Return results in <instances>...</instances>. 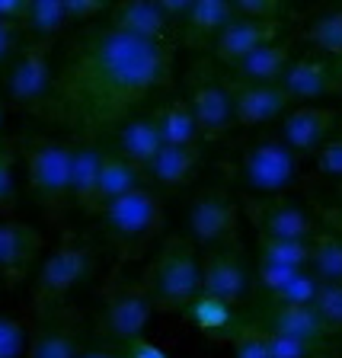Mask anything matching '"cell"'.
<instances>
[{"label":"cell","instance_id":"cell-13","mask_svg":"<svg viewBox=\"0 0 342 358\" xmlns=\"http://www.w3.org/2000/svg\"><path fill=\"white\" fill-rule=\"evenodd\" d=\"M71 144V205L83 215H99V166H103L106 148L93 134H77Z\"/></svg>","mask_w":342,"mask_h":358},{"label":"cell","instance_id":"cell-4","mask_svg":"<svg viewBox=\"0 0 342 358\" xmlns=\"http://www.w3.org/2000/svg\"><path fill=\"white\" fill-rule=\"evenodd\" d=\"M26 182L48 221H61L71 208V144L58 138H29L22 144Z\"/></svg>","mask_w":342,"mask_h":358},{"label":"cell","instance_id":"cell-32","mask_svg":"<svg viewBox=\"0 0 342 358\" xmlns=\"http://www.w3.org/2000/svg\"><path fill=\"white\" fill-rule=\"evenodd\" d=\"M307 256H311V243L259 237V262H272V266L282 268H307Z\"/></svg>","mask_w":342,"mask_h":358},{"label":"cell","instance_id":"cell-43","mask_svg":"<svg viewBox=\"0 0 342 358\" xmlns=\"http://www.w3.org/2000/svg\"><path fill=\"white\" fill-rule=\"evenodd\" d=\"M122 352V358H166V352L160 349V345H154V343H148V339H134V343H128L125 349H119Z\"/></svg>","mask_w":342,"mask_h":358},{"label":"cell","instance_id":"cell-34","mask_svg":"<svg viewBox=\"0 0 342 358\" xmlns=\"http://www.w3.org/2000/svg\"><path fill=\"white\" fill-rule=\"evenodd\" d=\"M16 208V148L0 138V215Z\"/></svg>","mask_w":342,"mask_h":358},{"label":"cell","instance_id":"cell-2","mask_svg":"<svg viewBox=\"0 0 342 358\" xmlns=\"http://www.w3.org/2000/svg\"><path fill=\"white\" fill-rule=\"evenodd\" d=\"M103 231L109 237V243L115 246L122 262L141 259L150 250V243L157 240V234L164 231V201L160 192L150 186H138L128 195L109 201L99 211Z\"/></svg>","mask_w":342,"mask_h":358},{"label":"cell","instance_id":"cell-18","mask_svg":"<svg viewBox=\"0 0 342 358\" xmlns=\"http://www.w3.org/2000/svg\"><path fill=\"white\" fill-rule=\"evenodd\" d=\"M336 125L333 106H294L282 115V138L294 154L320 150L329 141V131Z\"/></svg>","mask_w":342,"mask_h":358},{"label":"cell","instance_id":"cell-45","mask_svg":"<svg viewBox=\"0 0 342 358\" xmlns=\"http://www.w3.org/2000/svg\"><path fill=\"white\" fill-rule=\"evenodd\" d=\"M327 67H329V93H333V90L342 93V55L333 61H327Z\"/></svg>","mask_w":342,"mask_h":358},{"label":"cell","instance_id":"cell-47","mask_svg":"<svg viewBox=\"0 0 342 358\" xmlns=\"http://www.w3.org/2000/svg\"><path fill=\"white\" fill-rule=\"evenodd\" d=\"M323 217H327V224L336 231V237H342V208H327Z\"/></svg>","mask_w":342,"mask_h":358},{"label":"cell","instance_id":"cell-16","mask_svg":"<svg viewBox=\"0 0 342 358\" xmlns=\"http://www.w3.org/2000/svg\"><path fill=\"white\" fill-rule=\"evenodd\" d=\"M231 87V103H234V122L246 128L269 125V122L282 119L288 112V99L278 90V83H227Z\"/></svg>","mask_w":342,"mask_h":358},{"label":"cell","instance_id":"cell-46","mask_svg":"<svg viewBox=\"0 0 342 358\" xmlns=\"http://www.w3.org/2000/svg\"><path fill=\"white\" fill-rule=\"evenodd\" d=\"M77 358H122V352L112 345H93V349H83Z\"/></svg>","mask_w":342,"mask_h":358},{"label":"cell","instance_id":"cell-29","mask_svg":"<svg viewBox=\"0 0 342 358\" xmlns=\"http://www.w3.org/2000/svg\"><path fill=\"white\" fill-rule=\"evenodd\" d=\"M186 313L201 333L221 336V339H231V336L243 327V323H237V310H234L231 304L215 301V298H205V294H199V298L186 307Z\"/></svg>","mask_w":342,"mask_h":358},{"label":"cell","instance_id":"cell-6","mask_svg":"<svg viewBox=\"0 0 342 358\" xmlns=\"http://www.w3.org/2000/svg\"><path fill=\"white\" fill-rule=\"evenodd\" d=\"M93 262H97V250L87 240L64 234L61 243L48 253V259L38 268L36 285H32V313L42 317V313L64 304L67 294L93 272Z\"/></svg>","mask_w":342,"mask_h":358},{"label":"cell","instance_id":"cell-25","mask_svg":"<svg viewBox=\"0 0 342 358\" xmlns=\"http://www.w3.org/2000/svg\"><path fill=\"white\" fill-rule=\"evenodd\" d=\"M234 20L231 0H192L183 16V26H186V36L192 42H215V36Z\"/></svg>","mask_w":342,"mask_h":358},{"label":"cell","instance_id":"cell-14","mask_svg":"<svg viewBox=\"0 0 342 358\" xmlns=\"http://www.w3.org/2000/svg\"><path fill=\"white\" fill-rule=\"evenodd\" d=\"M250 217L259 227L262 240H291L311 243L317 237V221L291 201H250Z\"/></svg>","mask_w":342,"mask_h":358},{"label":"cell","instance_id":"cell-36","mask_svg":"<svg viewBox=\"0 0 342 358\" xmlns=\"http://www.w3.org/2000/svg\"><path fill=\"white\" fill-rule=\"evenodd\" d=\"M317 288H320V282L307 272V268H301L298 275L291 278L288 285H285L282 291H278L276 298L269 301H282V304H313V294H317Z\"/></svg>","mask_w":342,"mask_h":358},{"label":"cell","instance_id":"cell-44","mask_svg":"<svg viewBox=\"0 0 342 358\" xmlns=\"http://www.w3.org/2000/svg\"><path fill=\"white\" fill-rule=\"evenodd\" d=\"M22 10H26V0H0V20H16L20 22Z\"/></svg>","mask_w":342,"mask_h":358},{"label":"cell","instance_id":"cell-27","mask_svg":"<svg viewBox=\"0 0 342 358\" xmlns=\"http://www.w3.org/2000/svg\"><path fill=\"white\" fill-rule=\"evenodd\" d=\"M154 128L160 134V144H173V148H195V138H199V128L189 112L186 99H173V103L160 106V109L150 112Z\"/></svg>","mask_w":342,"mask_h":358},{"label":"cell","instance_id":"cell-9","mask_svg":"<svg viewBox=\"0 0 342 358\" xmlns=\"http://www.w3.org/2000/svg\"><path fill=\"white\" fill-rule=\"evenodd\" d=\"M199 272H201V294L224 301L231 307H237L253 288V268H250V262H246L243 250L237 243L211 246L208 253L199 259Z\"/></svg>","mask_w":342,"mask_h":358},{"label":"cell","instance_id":"cell-17","mask_svg":"<svg viewBox=\"0 0 342 358\" xmlns=\"http://www.w3.org/2000/svg\"><path fill=\"white\" fill-rule=\"evenodd\" d=\"M253 327L266 336H288V339H301L311 345L329 336L311 304H282V301H269Z\"/></svg>","mask_w":342,"mask_h":358},{"label":"cell","instance_id":"cell-35","mask_svg":"<svg viewBox=\"0 0 342 358\" xmlns=\"http://www.w3.org/2000/svg\"><path fill=\"white\" fill-rule=\"evenodd\" d=\"M29 345V327L20 317L0 313V358H22Z\"/></svg>","mask_w":342,"mask_h":358},{"label":"cell","instance_id":"cell-26","mask_svg":"<svg viewBox=\"0 0 342 358\" xmlns=\"http://www.w3.org/2000/svg\"><path fill=\"white\" fill-rule=\"evenodd\" d=\"M141 179H144V173L138 170V166H131L128 160H122L115 150H106L103 166H99V189H97L99 211H103L109 201H115V199H122V195H128L131 189L144 186Z\"/></svg>","mask_w":342,"mask_h":358},{"label":"cell","instance_id":"cell-38","mask_svg":"<svg viewBox=\"0 0 342 358\" xmlns=\"http://www.w3.org/2000/svg\"><path fill=\"white\" fill-rule=\"evenodd\" d=\"M227 343H231V349H234V358H269L266 336L256 327H240Z\"/></svg>","mask_w":342,"mask_h":358},{"label":"cell","instance_id":"cell-40","mask_svg":"<svg viewBox=\"0 0 342 358\" xmlns=\"http://www.w3.org/2000/svg\"><path fill=\"white\" fill-rule=\"evenodd\" d=\"M20 48H22V26L16 20H0V71H7Z\"/></svg>","mask_w":342,"mask_h":358},{"label":"cell","instance_id":"cell-39","mask_svg":"<svg viewBox=\"0 0 342 358\" xmlns=\"http://www.w3.org/2000/svg\"><path fill=\"white\" fill-rule=\"evenodd\" d=\"M266 352H269V358H313L311 343L288 339V336H266Z\"/></svg>","mask_w":342,"mask_h":358},{"label":"cell","instance_id":"cell-23","mask_svg":"<svg viewBox=\"0 0 342 358\" xmlns=\"http://www.w3.org/2000/svg\"><path fill=\"white\" fill-rule=\"evenodd\" d=\"M288 67V42H266L231 67L237 83H278Z\"/></svg>","mask_w":342,"mask_h":358},{"label":"cell","instance_id":"cell-42","mask_svg":"<svg viewBox=\"0 0 342 358\" xmlns=\"http://www.w3.org/2000/svg\"><path fill=\"white\" fill-rule=\"evenodd\" d=\"M64 3V16L67 22H87L93 16H99L106 10L103 0H61Z\"/></svg>","mask_w":342,"mask_h":358},{"label":"cell","instance_id":"cell-15","mask_svg":"<svg viewBox=\"0 0 342 358\" xmlns=\"http://www.w3.org/2000/svg\"><path fill=\"white\" fill-rule=\"evenodd\" d=\"M42 246L45 240L32 224L16 221V217H0V278L22 282L42 253Z\"/></svg>","mask_w":342,"mask_h":358},{"label":"cell","instance_id":"cell-33","mask_svg":"<svg viewBox=\"0 0 342 358\" xmlns=\"http://www.w3.org/2000/svg\"><path fill=\"white\" fill-rule=\"evenodd\" d=\"M313 313L320 317L323 329L327 333H336V329H342V282H327L317 288V294H313Z\"/></svg>","mask_w":342,"mask_h":358},{"label":"cell","instance_id":"cell-5","mask_svg":"<svg viewBox=\"0 0 342 358\" xmlns=\"http://www.w3.org/2000/svg\"><path fill=\"white\" fill-rule=\"evenodd\" d=\"M154 317V301L148 294L144 278H125L112 272L103 285V310L97 320V336L112 349H125L128 343L141 339Z\"/></svg>","mask_w":342,"mask_h":358},{"label":"cell","instance_id":"cell-24","mask_svg":"<svg viewBox=\"0 0 342 358\" xmlns=\"http://www.w3.org/2000/svg\"><path fill=\"white\" fill-rule=\"evenodd\" d=\"M20 26H22L26 42L52 45L55 38H58V32L67 26L64 3H61V0H26Z\"/></svg>","mask_w":342,"mask_h":358},{"label":"cell","instance_id":"cell-31","mask_svg":"<svg viewBox=\"0 0 342 358\" xmlns=\"http://www.w3.org/2000/svg\"><path fill=\"white\" fill-rule=\"evenodd\" d=\"M307 38L313 42V48H320L323 55H333L339 58L342 55V10H327L317 20L311 22L307 29Z\"/></svg>","mask_w":342,"mask_h":358},{"label":"cell","instance_id":"cell-41","mask_svg":"<svg viewBox=\"0 0 342 358\" xmlns=\"http://www.w3.org/2000/svg\"><path fill=\"white\" fill-rule=\"evenodd\" d=\"M317 173H320V176L342 179V134L339 138H329V141L317 150Z\"/></svg>","mask_w":342,"mask_h":358},{"label":"cell","instance_id":"cell-30","mask_svg":"<svg viewBox=\"0 0 342 358\" xmlns=\"http://www.w3.org/2000/svg\"><path fill=\"white\" fill-rule=\"evenodd\" d=\"M307 272L320 285L342 282V237H336V234H317L311 240Z\"/></svg>","mask_w":342,"mask_h":358},{"label":"cell","instance_id":"cell-21","mask_svg":"<svg viewBox=\"0 0 342 358\" xmlns=\"http://www.w3.org/2000/svg\"><path fill=\"white\" fill-rule=\"evenodd\" d=\"M160 148L164 144H160V134H157L150 115H128L115 128V154L122 160H128L131 166H138L141 173H148L150 160L157 157Z\"/></svg>","mask_w":342,"mask_h":358},{"label":"cell","instance_id":"cell-11","mask_svg":"<svg viewBox=\"0 0 342 358\" xmlns=\"http://www.w3.org/2000/svg\"><path fill=\"white\" fill-rule=\"evenodd\" d=\"M83 352V317L77 307H55L29 329L26 358H77Z\"/></svg>","mask_w":342,"mask_h":358},{"label":"cell","instance_id":"cell-3","mask_svg":"<svg viewBox=\"0 0 342 358\" xmlns=\"http://www.w3.org/2000/svg\"><path fill=\"white\" fill-rule=\"evenodd\" d=\"M148 294L154 310H186L201 294V272H199V250L189 237H170L157 250L148 275Z\"/></svg>","mask_w":342,"mask_h":358},{"label":"cell","instance_id":"cell-7","mask_svg":"<svg viewBox=\"0 0 342 358\" xmlns=\"http://www.w3.org/2000/svg\"><path fill=\"white\" fill-rule=\"evenodd\" d=\"M298 176V154L282 138H256L240 157V182L259 195H278Z\"/></svg>","mask_w":342,"mask_h":358},{"label":"cell","instance_id":"cell-1","mask_svg":"<svg viewBox=\"0 0 342 358\" xmlns=\"http://www.w3.org/2000/svg\"><path fill=\"white\" fill-rule=\"evenodd\" d=\"M170 77L164 38H138L122 29H87L71 42L42 115L93 134L128 119V112Z\"/></svg>","mask_w":342,"mask_h":358},{"label":"cell","instance_id":"cell-8","mask_svg":"<svg viewBox=\"0 0 342 358\" xmlns=\"http://www.w3.org/2000/svg\"><path fill=\"white\" fill-rule=\"evenodd\" d=\"M52 45L42 42H22L16 58L7 67V96L13 106L29 112H42L48 96H52Z\"/></svg>","mask_w":342,"mask_h":358},{"label":"cell","instance_id":"cell-12","mask_svg":"<svg viewBox=\"0 0 342 358\" xmlns=\"http://www.w3.org/2000/svg\"><path fill=\"white\" fill-rule=\"evenodd\" d=\"M189 112L195 119V128L205 138H221L227 128L234 125V103H231V87L221 83L208 67H201L192 77V90L186 99Z\"/></svg>","mask_w":342,"mask_h":358},{"label":"cell","instance_id":"cell-19","mask_svg":"<svg viewBox=\"0 0 342 358\" xmlns=\"http://www.w3.org/2000/svg\"><path fill=\"white\" fill-rule=\"evenodd\" d=\"M278 26H282V22H259V20L234 16V20L215 36V42H211L215 58L221 61V64L234 67L243 55L253 52V48H259V45H266V42H276Z\"/></svg>","mask_w":342,"mask_h":358},{"label":"cell","instance_id":"cell-28","mask_svg":"<svg viewBox=\"0 0 342 358\" xmlns=\"http://www.w3.org/2000/svg\"><path fill=\"white\" fill-rule=\"evenodd\" d=\"M195 164H199V150L195 148H173V144H164V148L157 150L154 160H150L148 176L166 189H176L192 179Z\"/></svg>","mask_w":342,"mask_h":358},{"label":"cell","instance_id":"cell-48","mask_svg":"<svg viewBox=\"0 0 342 358\" xmlns=\"http://www.w3.org/2000/svg\"><path fill=\"white\" fill-rule=\"evenodd\" d=\"M0 125H3V112H0Z\"/></svg>","mask_w":342,"mask_h":358},{"label":"cell","instance_id":"cell-22","mask_svg":"<svg viewBox=\"0 0 342 358\" xmlns=\"http://www.w3.org/2000/svg\"><path fill=\"white\" fill-rule=\"evenodd\" d=\"M109 26L138 38H164L170 16L164 13L160 0H122L109 10Z\"/></svg>","mask_w":342,"mask_h":358},{"label":"cell","instance_id":"cell-20","mask_svg":"<svg viewBox=\"0 0 342 358\" xmlns=\"http://www.w3.org/2000/svg\"><path fill=\"white\" fill-rule=\"evenodd\" d=\"M278 90L288 103L313 106L320 96L329 93V67L323 58H301L288 61V67L278 77Z\"/></svg>","mask_w":342,"mask_h":358},{"label":"cell","instance_id":"cell-37","mask_svg":"<svg viewBox=\"0 0 342 358\" xmlns=\"http://www.w3.org/2000/svg\"><path fill=\"white\" fill-rule=\"evenodd\" d=\"M234 16L243 20H259V22H278L285 13V7L278 0H231Z\"/></svg>","mask_w":342,"mask_h":358},{"label":"cell","instance_id":"cell-10","mask_svg":"<svg viewBox=\"0 0 342 358\" xmlns=\"http://www.w3.org/2000/svg\"><path fill=\"white\" fill-rule=\"evenodd\" d=\"M237 234V205L227 189H205L186 208V237L195 246H224L234 243Z\"/></svg>","mask_w":342,"mask_h":358}]
</instances>
